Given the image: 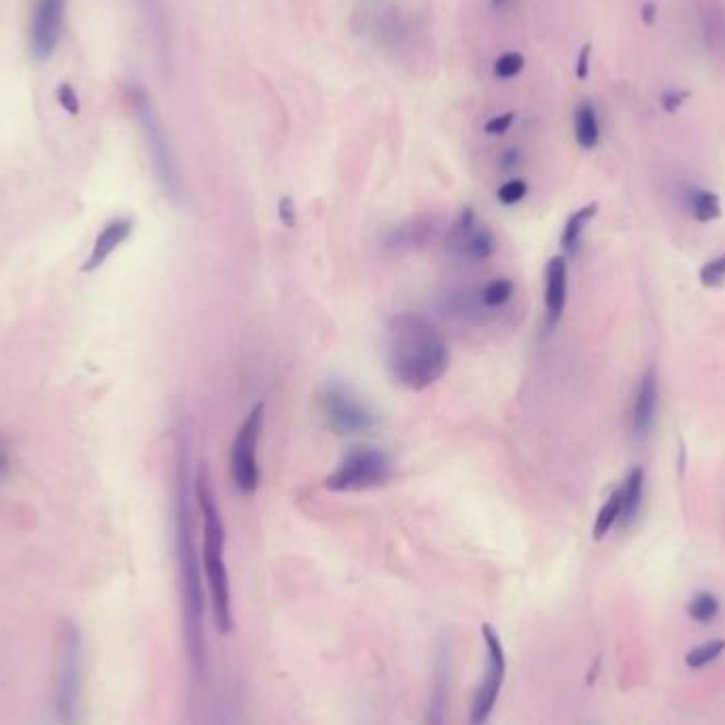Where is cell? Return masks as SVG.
<instances>
[{"label": "cell", "instance_id": "cell-1", "mask_svg": "<svg viewBox=\"0 0 725 725\" xmlns=\"http://www.w3.org/2000/svg\"><path fill=\"white\" fill-rule=\"evenodd\" d=\"M386 359L393 378L410 391H424L444 378L450 352L444 335L416 312H399L388 323Z\"/></svg>", "mask_w": 725, "mask_h": 725}, {"label": "cell", "instance_id": "cell-2", "mask_svg": "<svg viewBox=\"0 0 725 725\" xmlns=\"http://www.w3.org/2000/svg\"><path fill=\"white\" fill-rule=\"evenodd\" d=\"M176 562H179L181 607H183V636L189 662L196 675H204L206 645H204V588L202 571L193 543L187 467L181 463L179 499H176Z\"/></svg>", "mask_w": 725, "mask_h": 725}, {"label": "cell", "instance_id": "cell-3", "mask_svg": "<svg viewBox=\"0 0 725 725\" xmlns=\"http://www.w3.org/2000/svg\"><path fill=\"white\" fill-rule=\"evenodd\" d=\"M196 497L204 518V545H202V567L210 592L212 615L221 634L234 630V611H232V588H229V575L223 560L225 547V528L219 514V507L212 494L208 473L202 467L196 480Z\"/></svg>", "mask_w": 725, "mask_h": 725}, {"label": "cell", "instance_id": "cell-4", "mask_svg": "<svg viewBox=\"0 0 725 725\" xmlns=\"http://www.w3.org/2000/svg\"><path fill=\"white\" fill-rule=\"evenodd\" d=\"M83 698V636L75 622L64 620L56 634L53 666V715L58 725H77Z\"/></svg>", "mask_w": 725, "mask_h": 725}, {"label": "cell", "instance_id": "cell-5", "mask_svg": "<svg viewBox=\"0 0 725 725\" xmlns=\"http://www.w3.org/2000/svg\"><path fill=\"white\" fill-rule=\"evenodd\" d=\"M388 480H391V463L386 454L369 446H355L346 452L340 467L327 477L325 488L331 492H361L384 486Z\"/></svg>", "mask_w": 725, "mask_h": 725}, {"label": "cell", "instance_id": "cell-6", "mask_svg": "<svg viewBox=\"0 0 725 725\" xmlns=\"http://www.w3.org/2000/svg\"><path fill=\"white\" fill-rule=\"evenodd\" d=\"M482 639L486 645V670L480 687L475 689L469 711V725H488L507 675L505 649L499 632L492 628V624L482 626Z\"/></svg>", "mask_w": 725, "mask_h": 725}, {"label": "cell", "instance_id": "cell-7", "mask_svg": "<svg viewBox=\"0 0 725 725\" xmlns=\"http://www.w3.org/2000/svg\"><path fill=\"white\" fill-rule=\"evenodd\" d=\"M323 412L333 433L359 435L376 427V416L367 405L340 382H331L323 391Z\"/></svg>", "mask_w": 725, "mask_h": 725}, {"label": "cell", "instance_id": "cell-8", "mask_svg": "<svg viewBox=\"0 0 725 725\" xmlns=\"http://www.w3.org/2000/svg\"><path fill=\"white\" fill-rule=\"evenodd\" d=\"M265 403H257L251 414L244 418L242 427L232 446V477L234 484L242 494H253L259 486V467H257V444L263 429Z\"/></svg>", "mask_w": 725, "mask_h": 725}, {"label": "cell", "instance_id": "cell-9", "mask_svg": "<svg viewBox=\"0 0 725 725\" xmlns=\"http://www.w3.org/2000/svg\"><path fill=\"white\" fill-rule=\"evenodd\" d=\"M448 251L465 261H486L497 251V240H494L490 229L477 221L471 208L461 210L454 225L448 232Z\"/></svg>", "mask_w": 725, "mask_h": 725}, {"label": "cell", "instance_id": "cell-10", "mask_svg": "<svg viewBox=\"0 0 725 725\" xmlns=\"http://www.w3.org/2000/svg\"><path fill=\"white\" fill-rule=\"evenodd\" d=\"M66 0H37L30 22V56L45 62L56 51L64 28Z\"/></svg>", "mask_w": 725, "mask_h": 725}, {"label": "cell", "instance_id": "cell-11", "mask_svg": "<svg viewBox=\"0 0 725 725\" xmlns=\"http://www.w3.org/2000/svg\"><path fill=\"white\" fill-rule=\"evenodd\" d=\"M136 104H138L140 121H143V128L147 132L157 179H159V183H162L168 198L179 200L181 198V179H179V172H176V168H174V159H172L170 147L166 143V136H164L162 128H159V123L151 111L149 102L145 98H138Z\"/></svg>", "mask_w": 725, "mask_h": 725}, {"label": "cell", "instance_id": "cell-12", "mask_svg": "<svg viewBox=\"0 0 725 725\" xmlns=\"http://www.w3.org/2000/svg\"><path fill=\"white\" fill-rule=\"evenodd\" d=\"M658 371L656 367H647L641 376L639 388H636L634 410H632V431L636 437H647L656 424L658 416Z\"/></svg>", "mask_w": 725, "mask_h": 725}, {"label": "cell", "instance_id": "cell-13", "mask_svg": "<svg viewBox=\"0 0 725 725\" xmlns=\"http://www.w3.org/2000/svg\"><path fill=\"white\" fill-rule=\"evenodd\" d=\"M132 232H134V221L128 217H119V219L106 223L102 227V232L94 240L90 257H87V261L81 265V272L92 274V272L100 270L106 263V259H109L119 249V246L132 236Z\"/></svg>", "mask_w": 725, "mask_h": 725}, {"label": "cell", "instance_id": "cell-14", "mask_svg": "<svg viewBox=\"0 0 725 725\" xmlns=\"http://www.w3.org/2000/svg\"><path fill=\"white\" fill-rule=\"evenodd\" d=\"M448 698H450V647L439 645L433 664V687L429 700L427 725H448Z\"/></svg>", "mask_w": 725, "mask_h": 725}, {"label": "cell", "instance_id": "cell-15", "mask_svg": "<svg viewBox=\"0 0 725 725\" xmlns=\"http://www.w3.org/2000/svg\"><path fill=\"white\" fill-rule=\"evenodd\" d=\"M569 295V265L564 257H552L545 268V310L547 321L556 325L567 308Z\"/></svg>", "mask_w": 725, "mask_h": 725}, {"label": "cell", "instance_id": "cell-16", "mask_svg": "<svg viewBox=\"0 0 725 725\" xmlns=\"http://www.w3.org/2000/svg\"><path fill=\"white\" fill-rule=\"evenodd\" d=\"M643 486H645V471L641 467H632L620 488V499H622L620 524L624 528H630L641 514Z\"/></svg>", "mask_w": 725, "mask_h": 725}, {"label": "cell", "instance_id": "cell-17", "mask_svg": "<svg viewBox=\"0 0 725 725\" xmlns=\"http://www.w3.org/2000/svg\"><path fill=\"white\" fill-rule=\"evenodd\" d=\"M573 128H575V140L581 149H596L600 143V123H598V113L596 106L592 102H581L575 109V119H573Z\"/></svg>", "mask_w": 725, "mask_h": 725}, {"label": "cell", "instance_id": "cell-18", "mask_svg": "<svg viewBox=\"0 0 725 725\" xmlns=\"http://www.w3.org/2000/svg\"><path fill=\"white\" fill-rule=\"evenodd\" d=\"M687 206L698 223H711L721 217V202L715 191L692 187L687 191Z\"/></svg>", "mask_w": 725, "mask_h": 725}, {"label": "cell", "instance_id": "cell-19", "mask_svg": "<svg viewBox=\"0 0 725 725\" xmlns=\"http://www.w3.org/2000/svg\"><path fill=\"white\" fill-rule=\"evenodd\" d=\"M596 212H598L596 202L581 206L579 210L573 212V215L567 221V225H564V229H562V236H560V244H562L564 251H575L577 249L581 234L586 232V225L596 217Z\"/></svg>", "mask_w": 725, "mask_h": 725}, {"label": "cell", "instance_id": "cell-20", "mask_svg": "<svg viewBox=\"0 0 725 725\" xmlns=\"http://www.w3.org/2000/svg\"><path fill=\"white\" fill-rule=\"evenodd\" d=\"M620 516H622V499H620V490H615L609 494V499L598 511L592 528V537L596 541H603L611 533V528L620 522Z\"/></svg>", "mask_w": 725, "mask_h": 725}, {"label": "cell", "instance_id": "cell-21", "mask_svg": "<svg viewBox=\"0 0 725 725\" xmlns=\"http://www.w3.org/2000/svg\"><path fill=\"white\" fill-rule=\"evenodd\" d=\"M719 611H721V603H719V598L713 592H698L687 603V615L692 617L696 624L715 622Z\"/></svg>", "mask_w": 725, "mask_h": 725}, {"label": "cell", "instance_id": "cell-22", "mask_svg": "<svg viewBox=\"0 0 725 725\" xmlns=\"http://www.w3.org/2000/svg\"><path fill=\"white\" fill-rule=\"evenodd\" d=\"M514 295V282L509 278H494L480 291V302L486 310H497L505 306Z\"/></svg>", "mask_w": 725, "mask_h": 725}, {"label": "cell", "instance_id": "cell-23", "mask_svg": "<svg viewBox=\"0 0 725 725\" xmlns=\"http://www.w3.org/2000/svg\"><path fill=\"white\" fill-rule=\"evenodd\" d=\"M723 651H725V641L723 639L706 641V643L694 647L692 651L687 653V656H685V664L689 668H694V670L706 668V666H711L713 662H717L723 656Z\"/></svg>", "mask_w": 725, "mask_h": 725}, {"label": "cell", "instance_id": "cell-24", "mask_svg": "<svg viewBox=\"0 0 725 725\" xmlns=\"http://www.w3.org/2000/svg\"><path fill=\"white\" fill-rule=\"evenodd\" d=\"M700 282L706 289H717L725 282V253L706 261L700 268Z\"/></svg>", "mask_w": 725, "mask_h": 725}, {"label": "cell", "instance_id": "cell-25", "mask_svg": "<svg viewBox=\"0 0 725 725\" xmlns=\"http://www.w3.org/2000/svg\"><path fill=\"white\" fill-rule=\"evenodd\" d=\"M524 68V56L520 51H507L503 56L494 62V75L499 79H514L522 73Z\"/></svg>", "mask_w": 725, "mask_h": 725}, {"label": "cell", "instance_id": "cell-26", "mask_svg": "<svg viewBox=\"0 0 725 725\" xmlns=\"http://www.w3.org/2000/svg\"><path fill=\"white\" fill-rule=\"evenodd\" d=\"M526 193H528V187H526V183H524V181H520V179H511V181H507L505 185H501V187H499V193H497V196H499V202H501V204H505V206H514V204H518L520 200H524Z\"/></svg>", "mask_w": 725, "mask_h": 725}, {"label": "cell", "instance_id": "cell-27", "mask_svg": "<svg viewBox=\"0 0 725 725\" xmlns=\"http://www.w3.org/2000/svg\"><path fill=\"white\" fill-rule=\"evenodd\" d=\"M58 102H60V106H62V109L68 113V115H79V111H81V102H79V96H77V92H75V87L73 85H70V83H62L60 87H58Z\"/></svg>", "mask_w": 725, "mask_h": 725}, {"label": "cell", "instance_id": "cell-28", "mask_svg": "<svg viewBox=\"0 0 725 725\" xmlns=\"http://www.w3.org/2000/svg\"><path fill=\"white\" fill-rule=\"evenodd\" d=\"M687 98H689V92H685V90H670L660 96V104L666 113H677Z\"/></svg>", "mask_w": 725, "mask_h": 725}, {"label": "cell", "instance_id": "cell-29", "mask_svg": "<svg viewBox=\"0 0 725 725\" xmlns=\"http://www.w3.org/2000/svg\"><path fill=\"white\" fill-rule=\"evenodd\" d=\"M514 119H516V115H514V113H503V115H497V117H492V119L486 123L484 130H486L488 134H492V136L505 134V132L511 128V123H514Z\"/></svg>", "mask_w": 725, "mask_h": 725}, {"label": "cell", "instance_id": "cell-30", "mask_svg": "<svg viewBox=\"0 0 725 725\" xmlns=\"http://www.w3.org/2000/svg\"><path fill=\"white\" fill-rule=\"evenodd\" d=\"M590 56H592V45L586 43L581 47L579 56H577V64H575V75L579 81H586L590 75Z\"/></svg>", "mask_w": 725, "mask_h": 725}, {"label": "cell", "instance_id": "cell-31", "mask_svg": "<svg viewBox=\"0 0 725 725\" xmlns=\"http://www.w3.org/2000/svg\"><path fill=\"white\" fill-rule=\"evenodd\" d=\"M278 215H280V221L285 223L287 227H293L297 217H295V204L291 198H282L280 204H278Z\"/></svg>", "mask_w": 725, "mask_h": 725}, {"label": "cell", "instance_id": "cell-32", "mask_svg": "<svg viewBox=\"0 0 725 725\" xmlns=\"http://www.w3.org/2000/svg\"><path fill=\"white\" fill-rule=\"evenodd\" d=\"M11 471V454H9V448L3 439H0V482L5 480V477L9 475Z\"/></svg>", "mask_w": 725, "mask_h": 725}, {"label": "cell", "instance_id": "cell-33", "mask_svg": "<svg viewBox=\"0 0 725 725\" xmlns=\"http://www.w3.org/2000/svg\"><path fill=\"white\" fill-rule=\"evenodd\" d=\"M656 15H658V7H656V3H645V5L641 7V20H643L647 26H651L653 22H656Z\"/></svg>", "mask_w": 725, "mask_h": 725}, {"label": "cell", "instance_id": "cell-34", "mask_svg": "<svg viewBox=\"0 0 725 725\" xmlns=\"http://www.w3.org/2000/svg\"><path fill=\"white\" fill-rule=\"evenodd\" d=\"M501 164L503 168H514L518 164V153L514 149H509L503 157H501Z\"/></svg>", "mask_w": 725, "mask_h": 725}, {"label": "cell", "instance_id": "cell-35", "mask_svg": "<svg viewBox=\"0 0 725 725\" xmlns=\"http://www.w3.org/2000/svg\"><path fill=\"white\" fill-rule=\"evenodd\" d=\"M505 3H507V0H492V5H494V7H503Z\"/></svg>", "mask_w": 725, "mask_h": 725}]
</instances>
